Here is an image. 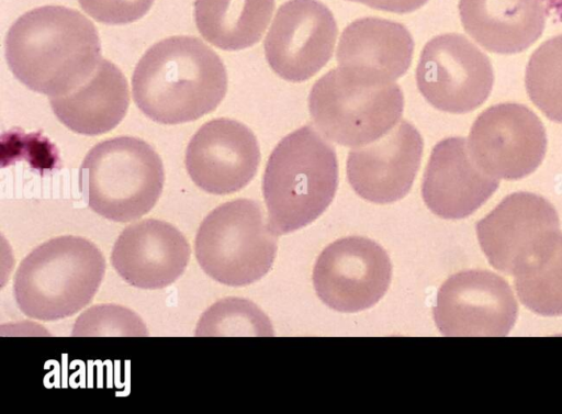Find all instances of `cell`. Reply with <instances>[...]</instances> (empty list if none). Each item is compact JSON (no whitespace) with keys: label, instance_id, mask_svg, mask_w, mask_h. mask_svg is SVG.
<instances>
[{"label":"cell","instance_id":"9a60e30c","mask_svg":"<svg viewBox=\"0 0 562 414\" xmlns=\"http://www.w3.org/2000/svg\"><path fill=\"white\" fill-rule=\"evenodd\" d=\"M559 228L558 213L547 199L519 191L505 197L480 220L476 234L488 262L513 275L531 250Z\"/></svg>","mask_w":562,"mask_h":414},{"label":"cell","instance_id":"ffe728a7","mask_svg":"<svg viewBox=\"0 0 562 414\" xmlns=\"http://www.w3.org/2000/svg\"><path fill=\"white\" fill-rule=\"evenodd\" d=\"M56 118L82 135H101L113 130L130 104L128 85L123 72L102 59L93 74L67 94L49 97Z\"/></svg>","mask_w":562,"mask_h":414},{"label":"cell","instance_id":"603a6c76","mask_svg":"<svg viewBox=\"0 0 562 414\" xmlns=\"http://www.w3.org/2000/svg\"><path fill=\"white\" fill-rule=\"evenodd\" d=\"M525 85L536 107L549 120L562 123V34L544 41L532 53Z\"/></svg>","mask_w":562,"mask_h":414},{"label":"cell","instance_id":"3957f363","mask_svg":"<svg viewBox=\"0 0 562 414\" xmlns=\"http://www.w3.org/2000/svg\"><path fill=\"white\" fill-rule=\"evenodd\" d=\"M337 184L335 148L313 126L284 136L270 154L262 178L271 230L282 235L315 221L331 203Z\"/></svg>","mask_w":562,"mask_h":414},{"label":"cell","instance_id":"52a82bcc","mask_svg":"<svg viewBox=\"0 0 562 414\" xmlns=\"http://www.w3.org/2000/svg\"><path fill=\"white\" fill-rule=\"evenodd\" d=\"M276 235L257 201L236 199L204 217L195 236V257L215 281L247 286L270 270L277 251Z\"/></svg>","mask_w":562,"mask_h":414},{"label":"cell","instance_id":"44dd1931","mask_svg":"<svg viewBox=\"0 0 562 414\" xmlns=\"http://www.w3.org/2000/svg\"><path fill=\"white\" fill-rule=\"evenodd\" d=\"M273 9L274 0H195L194 19L205 41L239 51L261 38Z\"/></svg>","mask_w":562,"mask_h":414},{"label":"cell","instance_id":"e0dca14e","mask_svg":"<svg viewBox=\"0 0 562 414\" xmlns=\"http://www.w3.org/2000/svg\"><path fill=\"white\" fill-rule=\"evenodd\" d=\"M190 245L170 223L146 219L126 226L111 253V264L128 284L161 289L173 283L190 260Z\"/></svg>","mask_w":562,"mask_h":414},{"label":"cell","instance_id":"ac0fdd59","mask_svg":"<svg viewBox=\"0 0 562 414\" xmlns=\"http://www.w3.org/2000/svg\"><path fill=\"white\" fill-rule=\"evenodd\" d=\"M414 40L402 23L376 16L360 18L341 33L339 67L381 81H394L411 66Z\"/></svg>","mask_w":562,"mask_h":414},{"label":"cell","instance_id":"cb8c5ba5","mask_svg":"<svg viewBox=\"0 0 562 414\" xmlns=\"http://www.w3.org/2000/svg\"><path fill=\"white\" fill-rule=\"evenodd\" d=\"M271 323L252 302L225 298L212 304L200 317L195 336H271Z\"/></svg>","mask_w":562,"mask_h":414},{"label":"cell","instance_id":"ba28073f","mask_svg":"<svg viewBox=\"0 0 562 414\" xmlns=\"http://www.w3.org/2000/svg\"><path fill=\"white\" fill-rule=\"evenodd\" d=\"M416 83L436 109L467 113L483 104L494 83L490 58L459 33L440 34L424 46Z\"/></svg>","mask_w":562,"mask_h":414},{"label":"cell","instance_id":"8fae6325","mask_svg":"<svg viewBox=\"0 0 562 414\" xmlns=\"http://www.w3.org/2000/svg\"><path fill=\"white\" fill-rule=\"evenodd\" d=\"M518 313L505 279L471 269L449 277L440 287L434 320L446 336H506Z\"/></svg>","mask_w":562,"mask_h":414},{"label":"cell","instance_id":"d6986e66","mask_svg":"<svg viewBox=\"0 0 562 414\" xmlns=\"http://www.w3.org/2000/svg\"><path fill=\"white\" fill-rule=\"evenodd\" d=\"M459 13L465 32L483 48L497 54L527 49L546 25L540 0H460Z\"/></svg>","mask_w":562,"mask_h":414},{"label":"cell","instance_id":"7a4b0ae2","mask_svg":"<svg viewBox=\"0 0 562 414\" xmlns=\"http://www.w3.org/2000/svg\"><path fill=\"white\" fill-rule=\"evenodd\" d=\"M227 90L221 57L193 36H171L149 47L132 77L138 109L160 124L195 121L214 111Z\"/></svg>","mask_w":562,"mask_h":414},{"label":"cell","instance_id":"7c38bea8","mask_svg":"<svg viewBox=\"0 0 562 414\" xmlns=\"http://www.w3.org/2000/svg\"><path fill=\"white\" fill-rule=\"evenodd\" d=\"M337 24L330 10L318 0H288L273 18L265 38L266 59L282 79L302 82L330 59Z\"/></svg>","mask_w":562,"mask_h":414},{"label":"cell","instance_id":"6da1fadb","mask_svg":"<svg viewBox=\"0 0 562 414\" xmlns=\"http://www.w3.org/2000/svg\"><path fill=\"white\" fill-rule=\"evenodd\" d=\"M15 78L32 91L57 97L83 83L101 58L94 24L75 9L43 5L22 14L5 36Z\"/></svg>","mask_w":562,"mask_h":414},{"label":"cell","instance_id":"5b68a950","mask_svg":"<svg viewBox=\"0 0 562 414\" xmlns=\"http://www.w3.org/2000/svg\"><path fill=\"white\" fill-rule=\"evenodd\" d=\"M89 208L114 222L135 221L158 201L165 182L164 165L145 141L109 138L86 155L79 174Z\"/></svg>","mask_w":562,"mask_h":414},{"label":"cell","instance_id":"d4e9b609","mask_svg":"<svg viewBox=\"0 0 562 414\" xmlns=\"http://www.w3.org/2000/svg\"><path fill=\"white\" fill-rule=\"evenodd\" d=\"M72 336H147L143 320L119 304H97L75 322Z\"/></svg>","mask_w":562,"mask_h":414},{"label":"cell","instance_id":"277c9868","mask_svg":"<svg viewBox=\"0 0 562 414\" xmlns=\"http://www.w3.org/2000/svg\"><path fill=\"white\" fill-rule=\"evenodd\" d=\"M104 272V257L90 240L72 235L50 238L19 265L14 299L27 317L66 318L91 302Z\"/></svg>","mask_w":562,"mask_h":414},{"label":"cell","instance_id":"4fadbf2b","mask_svg":"<svg viewBox=\"0 0 562 414\" xmlns=\"http://www.w3.org/2000/svg\"><path fill=\"white\" fill-rule=\"evenodd\" d=\"M259 163V144L252 131L227 118L203 124L186 152V168L192 181L212 194L243 189L255 177Z\"/></svg>","mask_w":562,"mask_h":414},{"label":"cell","instance_id":"2e32d148","mask_svg":"<svg viewBox=\"0 0 562 414\" xmlns=\"http://www.w3.org/2000/svg\"><path fill=\"white\" fill-rule=\"evenodd\" d=\"M498 178L484 171L472 157L468 139L447 137L431 150L422 182L427 208L447 220L476 211L496 191Z\"/></svg>","mask_w":562,"mask_h":414},{"label":"cell","instance_id":"5bb4252c","mask_svg":"<svg viewBox=\"0 0 562 414\" xmlns=\"http://www.w3.org/2000/svg\"><path fill=\"white\" fill-rule=\"evenodd\" d=\"M423 148L420 133L402 120L379 139L349 152L348 181L357 194L370 202L398 201L413 186Z\"/></svg>","mask_w":562,"mask_h":414},{"label":"cell","instance_id":"484cf974","mask_svg":"<svg viewBox=\"0 0 562 414\" xmlns=\"http://www.w3.org/2000/svg\"><path fill=\"white\" fill-rule=\"evenodd\" d=\"M82 10L100 23L120 25L142 19L155 0H78Z\"/></svg>","mask_w":562,"mask_h":414},{"label":"cell","instance_id":"9c48e42d","mask_svg":"<svg viewBox=\"0 0 562 414\" xmlns=\"http://www.w3.org/2000/svg\"><path fill=\"white\" fill-rule=\"evenodd\" d=\"M468 146L477 165L491 176L521 179L542 163L547 133L532 110L520 103L494 104L473 122Z\"/></svg>","mask_w":562,"mask_h":414},{"label":"cell","instance_id":"7402d4cb","mask_svg":"<svg viewBox=\"0 0 562 414\" xmlns=\"http://www.w3.org/2000/svg\"><path fill=\"white\" fill-rule=\"evenodd\" d=\"M520 302L535 313L562 315V233L540 242L513 272Z\"/></svg>","mask_w":562,"mask_h":414},{"label":"cell","instance_id":"8992f818","mask_svg":"<svg viewBox=\"0 0 562 414\" xmlns=\"http://www.w3.org/2000/svg\"><path fill=\"white\" fill-rule=\"evenodd\" d=\"M308 109L327 138L342 146L360 147L379 139L398 123L404 96L394 81L337 67L313 85Z\"/></svg>","mask_w":562,"mask_h":414},{"label":"cell","instance_id":"4316f807","mask_svg":"<svg viewBox=\"0 0 562 414\" xmlns=\"http://www.w3.org/2000/svg\"><path fill=\"white\" fill-rule=\"evenodd\" d=\"M370 8L394 13H408L423 7L428 0H350Z\"/></svg>","mask_w":562,"mask_h":414},{"label":"cell","instance_id":"83f0119b","mask_svg":"<svg viewBox=\"0 0 562 414\" xmlns=\"http://www.w3.org/2000/svg\"><path fill=\"white\" fill-rule=\"evenodd\" d=\"M546 13L557 22L562 21V0H540Z\"/></svg>","mask_w":562,"mask_h":414},{"label":"cell","instance_id":"30bf717a","mask_svg":"<svg viewBox=\"0 0 562 414\" xmlns=\"http://www.w3.org/2000/svg\"><path fill=\"white\" fill-rule=\"evenodd\" d=\"M392 265L376 243L359 236L329 244L318 256L313 283L329 307L353 313L373 306L385 294Z\"/></svg>","mask_w":562,"mask_h":414}]
</instances>
